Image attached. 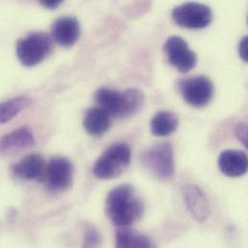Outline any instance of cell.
Masks as SVG:
<instances>
[{"label":"cell","instance_id":"1","mask_svg":"<svg viewBox=\"0 0 248 248\" xmlns=\"http://www.w3.org/2000/svg\"><path fill=\"white\" fill-rule=\"evenodd\" d=\"M106 212L114 225L127 227L142 217L144 204L131 185H121L108 192Z\"/></svg>","mask_w":248,"mask_h":248},{"label":"cell","instance_id":"2","mask_svg":"<svg viewBox=\"0 0 248 248\" xmlns=\"http://www.w3.org/2000/svg\"><path fill=\"white\" fill-rule=\"evenodd\" d=\"M95 100L99 108L106 110L110 116L117 118L137 114L145 104L144 94L136 88L118 91L112 88L102 87L95 93Z\"/></svg>","mask_w":248,"mask_h":248},{"label":"cell","instance_id":"3","mask_svg":"<svg viewBox=\"0 0 248 248\" xmlns=\"http://www.w3.org/2000/svg\"><path fill=\"white\" fill-rule=\"evenodd\" d=\"M131 159V150L127 143L118 141L111 144L97 159L93 172L103 180L120 177L128 168Z\"/></svg>","mask_w":248,"mask_h":248},{"label":"cell","instance_id":"4","mask_svg":"<svg viewBox=\"0 0 248 248\" xmlns=\"http://www.w3.org/2000/svg\"><path fill=\"white\" fill-rule=\"evenodd\" d=\"M144 168L159 180H169L175 175V155L172 145L168 142L155 144L141 155Z\"/></svg>","mask_w":248,"mask_h":248},{"label":"cell","instance_id":"5","mask_svg":"<svg viewBox=\"0 0 248 248\" xmlns=\"http://www.w3.org/2000/svg\"><path fill=\"white\" fill-rule=\"evenodd\" d=\"M52 51V39L44 32H32L16 44V54L22 65L35 66Z\"/></svg>","mask_w":248,"mask_h":248},{"label":"cell","instance_id":"6","mask_svg":"<svg viewBox=\"0 0 248 248\" xmlns=\"http://www.w3.org/2000/svg\"><path fill=\"white\" fill-rule=\"evenodd\" d=\"M172 17L176 24L188 29H202L213 21L212 9L199 2H186L175 7Z\"/></svg>","mask_w":248,"mask_h":248},{"label":"cell","instance_id":"7","mask_svg":"<svg viewBox=\"0 0 248 248\" xmlns=\"http://www.w3.org/2000/svg\"><path fill=\"white\" fill-rule=\"evenodd\" d=\"M74 167L72 162L62 156L53 157L46 164L44 181L49 190L59 192L69 189L73 185Z\"/></svg>","mask_w":248,"mask_h":248},{"label":"cell","instance_id":"8","mask_svg":"<svg viewBox=\"0 0 248 248\" xmlns=\"http://www.w3.org/2000/svg\"><path fill=\"white\" fill-rule=\"evenodd\" d=\"M163 49L168 62L178 71L188 73L195 68L198 61L197 55L182 37H169L163 46Z\"/></svg>","mask_w":248,"mask_h":248},{"label":"cell","instance_id":"9","mask_svg":"<svg viewBox=\"0 0 248 248\" xmlns=\"http://www.w3.org/2000/svg\"><path fill=\"white\" fill-rule=\"evenodd\" d=\"M181 92L186 104L194 108H204L209 105L215 95L212 80L205 76H198L184 80Z\"/></svg>","mask_w":248,"mask_h":248},{"label":"cell","instance_id":"10","mask_svg":"<svg viewBox=\"0 0 248 248\" xmlns=\"http://www.w3.org/2000/svg\"><path fill=\"white\" fill-rule=\"evenodd\" d=\"M183 196L188 212L197 221L204 222L209 218L210 203L202 188L196 185H186L183 188Z\"/></svg>","mask_w":248,"mask_h":248},{"label":"cell","instance_id":"11","mask_svg":"<svg viewBox=\"0 0 248 248\" xmlns=\"http://www.w3.org/2000/svg\"><path fill=\"white\" fill-rule=\"evenodd\" d=\"M52 39L62 46H73L80 35V25L75 16H61L51 26Z\"/></svg>","mask_w":248,"mask_h":248},{"label":"cell","instance_id":"12","mask_svg":"<svg viewBox=\"0 0 248 248\" xmlns=\"http://www.w3.org/2000/svg\"><path fill=\"white\" fill-rule=\"evenodd\" d=\"M218 167L227 177H242L248 172V155L240 150L223 151L218 157Z\"/></svg>","mask_w":248,"mask_h":248},{"label":"cell","instance_id":"13","mask_svg":"<svg viewBox=\"0 0 248 248\" xmlns=\"http://www.w3.org/2000/svg\"><path fill=\"white\" fill-rule=\"evenodd\" d=\"M46 163L39 154H30L21 158L13 166V173L16 177L23 180H43Z\"/></svg>","mask_w":248,"mask_h":248},{"label":"cell","instance_id":"14","mask_svg":"<svg viewBox=\"0 0 248 248\" xmlns=\"http://www.w3.org/2000/svg\"><path fill=\"white\" fill-rule=\"evenodd\" d=\"M35 144V138L28 127H19L0 139V154L10 155Z\"/></svg>","mask_w":248,"mask_h":248},{"label":"cell","instance_id":"15","mask_svg":"<svg viewBox=\"0 0 248 248\" xmlns=\"http://www.w3.org/2000/svg\"><path fill=\"white\" fill-rule=\"evenodd\" d=\"M111 116L101 108H90L84 117L83 126L85 130L93 136L105 134L110 127Z\"/></svg>","mask_w":248,"mask_h":248},{"label":"cell","instance_id":"16","mask_svg":"<svg viewBox=\"0 0 248 248\" xmlns=\"http://www.w3.org/2000/svg\"><path fill=\"white\" fill-rule=\"evenodd\" d=\"M179 126V119L176 114L170 111H158L151 120L152 133L158 137H165L173 132Z\"/></svg>","mask_w":248,"mask_h":248},{"label":"cell","instance_id":"17","mask_svg":"<svg viewBox=\"0 0 248 248\" xmlns=\"http://www.w3.org/2000/svg\"><path fill=\"white\" fill-rule=\"evenodd\" d=\"M30 104L31 100L27 97H16L0 103V124L14 119L18 113L28 108Z\"/></svg>","mask_w":248,"mask_h":248},{"label":"cell","instance_id":"18","mask_svg":"<svg viewBox=\"0 0 248 248\" xmlns=\"http://www.w3.org/2000/svg\"><path fill=\"white\" fill-rule=\"evenodd\" d=\"M131 248H155L152 240L141 233H131Z\"/></svg>","mask_w":248,"mask_h":248},{"label":"cell","instance_id":"19","mask_svg":"<svg viewBox=\"0 0 248 248\" xmlns=\"http://www.w3.org/2000/svg\"><path fill=\"white\" fill-rule=\"evenodd\" d=\"M101 243L99 232L94 228H89L84 236L82 248H96Z\"/></svg>","mask_w":248,"mask_h":248},{"label":"cell","instance_id":"20","mask_svg":"<svg viewBox=\"0 0 248 248\" xmlns=\"http://www.w3.org/2000/svg\"><path fill=\"white\" fill-rule=\"evenodd\" d=\"M132 231L127 229L119 230L116 233L115 238V248H131L130 239Z\"/></svg>","mask_w":248,"mask_h":248},{"label":"cell","instance_id":"21","mask_svg":"<svg viewBox=\"0 0 248 248\" xmlns=\"http://www.w3.org/2000/svg\"><path fill=\"white\" fill-rule=\"evenodd\" d=\"M235 133L238 139L244 144L245 147H248V125L246 123H239L235 127Z\"/></svg>","mask_w":248,"mask_h":248},{"label":"cell","instance_id":"22","mask_svg":"<svg viewBox=\"0 0 248 248\" xmlns=\"http://www.w3.org/2000/svg\"><path fill=\"white\" fill-rule=\"evenodd\" d=\"M239 54L241 58L248 63V37H244L239 44Z\"/></svg>","mask_w":248,"mask_h":248},{"label":"cell","instance_id":"23","mask_svg":"<svg viewBox=\"0 0 248 248\" xmlns=\"http://www.w3.org/2000/svg\"><path fill=\"white\" fill-rule=\"evenodd\" d=\"M61 3H62V1H60V0H42L41 1V4L45 8H47L49 10L56 9L57 7H59L61 5Z\"/></svg>","mask_w":248,"mask_h":248}]
</instances>
